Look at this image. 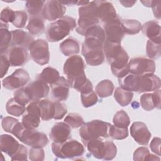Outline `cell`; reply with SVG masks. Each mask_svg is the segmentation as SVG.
Instances as JSON below:
<instances>
[{"mask_svg":"<svg viewBox=\"0 0 161 161\" xmlns=\"http://www.w3.org/2000/svg\"><path fill=\"white\" fill-rule=\"evenodd\" d=\"M130 134L135 141L141 145H147L152 135L147 125L140 121L132 123L130 126Z\"/></svg>","mask_w":161,"mask_h":161,"instance_id":"19","label":"cell"},{"mask_svg":"<svg viewBox=\"0 0 161 161\" xmlns=\"http://www.w3.org/2000/svg\"><path fill=\"white\" fill-rule=\"evenodd\" d=\"M121 19L119 18L113 21L103 25L106 41L111 43H121L125 36V33L121 25Z\"/></svg>","mask_w":161,"mask_h":161,"instance_id":"18","label":"cell"},{"mask_svg":"<svg viewBox=\"0 0 161 161\" xmlns=\"http://www.w3.org/2000/svg\"><path fill=\"white\" fill-rule=\"evenodd\" d=\"M29 80L28 72L23 69H18L11 75L5 77L2 81V84L4 88L13 90L23 87Z\"/></svg>","mask_w":161,"mask_h":161,"instance_id":"13","label":"cell"},{"mask_svg":"<svg viewBox=\"0 0 161 161\" xmlns=\"http://www.w3.org/2000/svg\"><path fill=\"white\" fill-rule=\"evenodd\" d=\"M53 153L60 158H74L80 157L84 153V147L76 140L69 139L63 143H52Z\"/></svg>","mask_w":161,"mask_h":161,"instance_id":"9","label":"cell"},{"mask_svg":"<svg viewBox=\"0 0 161 161\" xmlns=\"http://www.w3.org/2000/svg\"><path fill=\"white\" fill-rule=\"evenodd\" d=\"M25 89L31 102L40 101L47 97L50 91L48 84L39 78L29 83Z\"/></svg>","mask_w":161,"mask_h":161,"instance_id":"17","label":"cell"},{"mask_svg":"<svg viewBox=\"0 0 161 161\" xmlns=\"http://www.w3.org/2000/svg\"><path fill=\"white\" fill-rule=\"evenodd\" d=\"M128 135V128H120L111 125L109 130V136L113 139L123 140L127 138Z\"/></svg>","mask_w":161,"mask_h":161,"instance_id":"40","label":"cell"},{"mask_svg":"<svg viewBox=\"0 0 161 161\" xmlns=\"http://www.w3.org/2000/svg\"><path fill=\"white\" fill-rule=\"evenodd\" d=\"M113 122L114 125L120 128H128L130 123V119L124 110H120L114 114Z\"/></svg>","mask_w":161,"mask_h":161,"instance_id":"38","label":"cell"},{"mask_svg":"<svg viewBox=\"0 0 161 161\" xmlns=\"http://www.w3.org/2000/svg\"><path fill=\"white\" fill-rule=\"evenodd\" d=\"M19 145V142L9 135L3 134L0 136L1 151L11 157L16 152Z\"/></svg>","mask_w":161,"mask_h":161,"instance_id":"26","label":"cell"},{"mask_svg":"<svg viewBox=\"0 0 161 161\" xmlns=\"http://www.w3.org/2000/svg\"><path fill=\"white\" fill-rule=\"evenodd\" d=\"M66 11L65 6L59 1H45L42 12V17L48 21H55L64 16Z\"/></svg>","mask_w":161,"mask_h":161,"instance_id":"15","label":"cell"},{"mask_svg":"<svg viewBox=\"0 0 161 161\" xmlns=\"http://www.w3.org/2000/svg\"><path fill=\"white\" fill-rule=\"evenodd\" d=\"M121 25L125 34L128 35L137 34L142 28L141 23L136 19H123L121 20Z\"/></svg>","mask_w":161,"mask_h":161,"instance_id":"32","label":"cell"},{"mask_svg":"<svg viewBox=\"0 0 161 161\" xmlns=\"http://www.w3.org/2000/svg\"><path fill=\"white\" fill-rule=\"evenodd\" d=\"M150 152L146 147H140L133 153V160L135 161H148Z\"/></svg>","mask_w":161,"mask_h":161,"instance_id":"46","label":"cell"},{"mask_svg":"<svg viewBox=\"0 0 161 161\" xmlns=\"http://www.w3.org/2000/svg\"><path fill=\"white\" fill-rule=\"evenodd\" d=\"M128 65L129 73L136 75L153 74L155 70V62L143 57L131 58Z\"/></svg>","mask_w":161,"mask_h":161,"instance_id":"11","label":"cell"},{"mask_svg":"<svg viewBox=\"0 0 161 161\" xmlns=\"http://www.w3.org/2000/svg\"><path fill=\"white\" fill-rule=\"evenodd\" d=\"M28 19L27 13L24 11H15L12 24L17 28H24Z\"/></svg>","mask_w":161,"mask_h":161,"instance_id":"43","label":"cell"},{"mask_svg":"<svg viewBox=\"0 0 161 161\" xmlns=\"http://www.w3.org/2000/svg\"><path fill=\"white\" fill-rule=\"evenodd\" d=\"M14 98L16 101L23 106H26L31 102L25 87L19 88L14 92Z\"/></svg>","mask_w":161,"mask_h":161,"instance_id":"44","label":"cell"},{"mask_svg":"<svg viewBox=\"0 0 161 161\" xmlns=\"http://www.w3.org/2000/svg\"><path fill=\"white\" fill-rule=\"evenodd\" d=\"M84 36L85 37L91 36L97 38L103 41V42H104L106 39L104 30L99 24L94 25L90 27L89 29H87Z\"/></svg>","mask_w":161,"mask_h":161,"instance_id":"41","label":"cell"},{"mask_svg":"<svg viewBox=\"0 0 161 161\" xmlns=\"http://www.w3.org/2000/svg\"><path fill=\"white\" fill-rule=\"evenodd\" d=\"M104 139L98 138L92 140L86 146L94 157L105 160H113L117 153L116 146L112 141Z\"/></svg>","mask_w":161,"mask_h":161,"instance_id":"8","label":"cell"},{"mask_svg":"<svg viewBox=\"0 0 161 161\" xmlns=\"http://www.w3.org/2000/svg\"><path fill=\"white\" fill-rule=\"evenodd\" d=\"M17 138L25 145L35 148H43L48 143V139L45 133L35 129L26 128L25 126Z\"/></svg>","mask_w":161,"mask_h":161,"instance_id":"10","label":"cell"},{"mask_svg":"<svg viewBox=\"0 0 161 161\" xmlns=\"http://www.w3.org/2000/svg\"><path fill=\"white\" fill-rule=\"evenodd\" d=\"M6 109L8 114L15 116H19L25 112L26 108L25 106L19 103L13 97L8 101L6 105Z\"/></svg>","mask_w":161,"mask_h":161,"instance_id":"36","label":"cell"},{"mask_svg":"<svg viewBox=\"0 0 161 161\" xmlns=\"http://www.w3.org/2000/svg\"><path fill=\"white\" fill-rule=\"evenodd\" d=\"M0 36H1V54L6 53L11 45L12 35L8 30V25L1 22L0 24Z\"/></svg>","mask_w":161,"mask_h":161,"instance_id":"29","label":"cell"},{"mask_svg":"<svg viewBox=\"0 0 161 161\" xmlns=\"http://www.w3.org/2000/svg\"><path fill=\"white\" fill-rule=\"evenodd\" d=\"M45 1H27L25 4L30 17H42V12Z\"/></svg>","mask_w":161,"mask_h":161,"instance_id":"35","label":"cell"},{"mask_svg":"<svg viewBox=\"0 0 161 161\" xmlns=\"http://www.w3.org/2000/svg\"><path fill=\"white\" fill-rule=\"evenodd\" d=\"M160 1H154L152 6L154 16L157 18H160Z\"/></svg>","mask_w":161,"mask_h":161,"instance_id":"53","label":"cell"},{"mask_svg":"<svg viewBox=\"0 0 161 161\" xmlns=\"http://www.w3.org/2000/svg\"><path fill=\"white\" fill-rule=\"evenodd\" d=\"M150 160H160V158L157 157L155 155H153V154L150 153L148 158V161H150Z\"/></svg>","mask_w":161,"mask_h":161,"instance_id":"57","label":"cell"},{"mask_svg":"<svg viewBox=\"0 0 161 161\" xmlns=\"http://www.w3.org/2000/svg\"><path fill=\"white\" fill-rule=\"evenodd\" d=\"M38 104L42 119L48 121L53 119L55 113V101L45 99L40 100Z\"/></svg>","mask_w":161,"mask_h":161,"instance_id":"28","label":"cell"},{"mask_svg":"<svg viewBox=\"0 0 161 161\" xmlns=\"http://www.w3.org/2000/svg\"><path fill=\"white\" fill-rule=\"evenodd\" d=\"M79 19L77 21L76 31L84 36L86 31L90 27L98 25L99 19L96 15V6L95 1H87L79 8Z\"/></svg>","mask_w":161,"mask_h":161,"instance_id":"7","label":"cell"},{"mask_svg":"<svg viewBox=\"0 0 161 161\" xmlns=\"http://www.w3.org/2000/svg\"><path fill=\"white\" fill-rule=\"evenodd\" d=\"M153 1H141V3H142L145 6L151 8V7L152 6V5H153Z\"/></svg>","mask_w":161,"mask_h":161,"instance_id":"56","label":"cell"},{"mask_svg":"<svg viewBox=\"0 0 161 161\" xmlns=\"http://www.w3.org/2000/svg\"><path fill=\"white\" fill-rule=\"evenodd\" d=\"M26 29L31 35L38 36L44 33L45 26L42 17H30Z\"/></svg>","mask_w":161,"mask_h":161,"instance_id":"30","label":"cell"},{"mask_svg":"<svg viewBox=\"0 0 161 161\" xmlns=\"http://www.w3.org/2000/svg\"><path fill=\"white\" fill-rule=\"evenodd\" d=\"M6 53L10 65L12 67L23 65L28 60L29 55L25 48L13 46L9 48Z\"/></svg>","mask_w":161,"mask_h":161,"instance_id":"20","label":"cell"},{"mask_svg":"<svg viewBox=\"0 0 161 161\" xmlns=\"http://www.w3.org/2000/svg\"><path fill=\"white\" fill-rule=\"evenodd\" d=\"M18 122H19L18 119L13 117H11V116L4 117L2 119V122H1L3 129L5 131L11 133L13 130L14 129V128L15 127V126Z\"/></svg>","mask_w":161,"mask_h":161,"instance_id":"45","label":"cell"},{"mask_svg":"<svg viewBox=\"0 0 161 161\" xmlns=\"http://www.w3.org/2000/svg\"><path fill=\"white\" fill-rule=\"evenodd\" d=\"M51 94L53 99L57 101H65L69 97V84L67 80L63 76H60L58 79L50 85Z\"/></svg>","mask_w":161,"mask_h":161,"instance_id":"22","label":"cell"},{"mask_svg":"<svg viewBox=\"0 0 161 161\" xmlns=\"http://www.w3.org/2000/svg\"><path fill=\"white\" fill-rule=\"evenodd\" d=\"M160 142L161 139L160 138L154 137L150 144L151 150L158 156L160 155Z\"/></svg>","mask_w":161,"mask_h":161,"instance_id":"52","label":"cell"},{"mask_svg":"<svg viewBox=\"0 0 161 161\" xmlns=\"http://www.w3.org/2000/svg\"><path fill=\"white\" fill-rule=\"evenodd\" d=\"M62 4L64 5H68V6H73L75 5V4L78 3V1H59Z\"/></svg>","mask_w":161,"mask_h":161,"instance_id":"55","label":"cell"},{"mask_svg":"<svg viewBox=\"0 0 161 161\" xmlns=\"http://www.w3.org/2000/svg\"><path fill=\"white\" fill-rule=\"evenodd\" d=\"M49 136L53 142H65L71 138L70 127L65 122H58L52 128Z\"/></svg>","mask_w":161,"mask_h":161,"instance_id":"21","label":"cell"},{"mask_svg":"<svg viewBox=\"0 0 161 161\" xmlns=\"http://www.w3.org/2000/svg\"><path fill=\"white\" fill-rule=\"evenodd\" d=\"M14 13H15L14 11H13L12 9L8 7L4 8L1 12V15H0L1 22L6 23V24L9 22L12 23L14 19Z\"/></svg>","mask_w":161,"mask_h":161,"instance_id":"49","label":"cell"},{"mask_svg":"<svg viewBox=\"0 0 161 161\" xmlns=\"http://www.w3.org/2000/svg\"><path fill=\"white\" fill-rule=\"evenodd\" d=\"M161 43L148 40L146 46V52L150 59H157L161 55Z\"/></svg>","mask_w":161,"mask_h":161,"instance_id":"37","label":"cell"},{"mask_svg":"<svg viewBox=\"0 0 161 161\" xmlns=\"http://www.w3.org/2000/svg\"><path fill=\"white\" fill-rule=\"evenodd\" d=\"M120 87L138 93L153 92L160 89L161 81L160 78L154 75H136L128 73L121 78L118 79Z\"/></svg>","mask_w":161,"mask_h":161,"instance_id":"2","label":"cell"},{"mask_svg":"<svg viewBox=\"0 0 161 161\" xmlns=\"http://www.w3.org/2000/svg\"><path fill=\"white\" fill-rule=\"evenodd\" d=\"M60 77L58 71L52 67H48L43 69L42 72L38 75V78L42 79L47 84L50 85L55 83Z\"/></svg>","mask_w":161,"mask_h":161,"instance_id":"34","label":"cell"},{"mask_svg":"<svg viewBox=\"0 0 161 161\" xmlns=\"http://www.w3.org/2000/svg\"><path fill=\"white\" fill-rule=\"evenodd\" d=\"M64 122L72 128L81 127L85 123L82 117L78 113H69L64 119Z\"/></svg>","mask_w":161,"mask_h":161,"instance_id":"39","label":"cell"},{"mask_svg":"<svg viewBox=\"0 0 161 161\" xmlns=\"http://www.w3.org/2000/svg\"><path fill=\"white\" fill-rule=\"evenodd\" d=\"M160 90L158 89L152 93H145L140 97L142 108L145 111H151L154 108L160 109L161 105Z\"/></svg>","mask_w":161,"mask_h":161,"instance_id":"23","label":"cell"},{"mask_svg":"<svg viewBox=\"0 0 161 161\" xmlns=\"http://www.w3.org/2000/svg\"><path fill=\"white\" fill-rule=\"evenodd\" d=\"M103 52L108 62L111 65L113 74L119 78H121L129 73L128 60L129 56L121 43H111L104 41L103 44Z\"/></svg>","mask_w":161,"mask_h":161,"instance_id":"1","label":"cell"},{"mask_svg":"<svg viewBox=\"0 0 161 161\" xmlns=\"http://www.w3.org/2000/svg\"><path fill=\"white\" fill-rule=\"evenodd\" d=\"M55 113L53 119H61L67 113V109L66 105L61 103L60 101H55Z\"/></svg>","mask_w":161,"mask_h":161,"instance_id":"48","label":"cell"},{"mask_svg":"<svg viewBox=\"0 0 161 161\" xmlns=\"http://www.w3.org/2000/svg\"><path fill=\"white\" fill-rule=\"evenodd\" d=\"M59 48L65 56L70 57L77 54L80 51L79 43L73 37H69L64 40L60 44Z\"/></svg>","mask_w":161,"mask_h":161,"instance_id":"27","label":"cell"},{"mask_svg":"<svg viewBox=\"0 0 161 161\" xmlns=\"http://www.w3.org/2000/svg\"><path fill=\"white\" fill-rule=\"evenodd\" d=\"M104 42L99 38L86 36L82 45V54L86 63L91 66L102 64L105 56L103 52Z\"/></svg>","mask_w":161,"mask_h":161,"instance_id":"4","label":"cell"},{"mask_svg":"<svg viewBox=\"0 0 161 161\" xmlns=\"http://www.w3.org/2000/svg\"><path fill=\"white\" fill-rule=\"evenodd\" d=\"M136 1H119V3L123 4V6L125 7H131L133 6L135 3H136Z\"/></svg>","mask_w":161,"mask_h":161,"instance_id":"54","label":"cell"},{"mask_svg":"<svg viewBox=\"0 0 161 161\" xmlns=\"http://www.w3.org/2000/svg\"><path fill=\"white\" fill-rule=\"evenodd\" d=\"M28 159V148L20 145L16 152L11 157V160H26Z\"/></svg>","mask_w":161,"mask_h":161,"instance_id":"50","label":"cell"},{"mask_svg":"<svg viewBox=\"0 0 161 161\" xmlns=\"http://www.w3.org/2000/svg\"><path fill=\"white\" fill-rule=\"evenodd\" d=\"M12 35L11 46H18L28 49L31 44L35 41L30 33L22 30H14L11 31Z\"/></svg>","mask_w":161,"mask_h":161,"instance_id":"24","label":"cell"},{"mask_svg":"<svg viewBox=\"0 0 161 161\" xmlns=\"http://www.w3.org/2000/svg\"><path fill=\"white\" fill-rule=\"evenodd\" d=\"M141 30L150 40L157 43H161L160 26L155 20H151L142 25Z\"/></svg>","mask_w":161,"mask_h":161,"instance_id":"25","label":"cell"},{"mask_svg":"<svg viewBox=\"0 0 161 161\" xmlns=\"http://www.w3.org/2000/svg\"><path fill=\"white\" fill-rule=\"evenodd\" d=\"M76 26L77 23L74 18L64 16L48 25L46 31L47 38L50 42L62 40Z\"/></svg>","mask_w":161,"mask_h":161,"instance_id":"5","label":"cell"},{"mask_svg":"<svg viewBox=\"0 0 161 161\" xmlns=\"http://www.w3.org/2000/svg\"><path fill=\"white\" fill-rule=\"evenodd\" d=\"M31 58L36 64L43 65L47 64L50 60L48 44L43 39L35 40L29 47Z\"/></svg>","mask_w":161,"mask_h":161,"instance_id":"12","label":"cell"},{"mask_svg":"<svg viewBox=\"0 0 161 161\" xmlns=\"http://www.w3.org/2000/svg\"><path fill=\"white\" fill-rule=\"evenodd\" d=\"M114 84L111 80L104 79L97 84L95 91L101 98H104L111 96L114 91Z\"/></svg>","mask_w":161,"mask_h":161,"instance_id":"31","label":"cell"},{"mask_svg":"<svg viewBox=\"0 0 161 161\" xmlns=\"http://www.w3.org/2000/svg\"><path fill=\"white\" fill-rule=\"evenodd\" d=\"M45 158V153L42 148L31 147L29 150V159L32 161H42Z\"/></svg>","mask_w":161,"mask_h":161,"instance_id":"47","label":"cell"},{"mask_svg":"<svg viewBox=\"0 0 161 161\" xmlns=\"http://www.w3.org/2000/svg\"><path fill=\"white\" fill-rule=\"evenodd\" d=\"M9 66L10 64L6 54H1V78L6 74Z\"/></svg>","mask_w":161,"mask_h":161,"instance_id":"51","label":"cell"},{"mask_svg":"<svg viewBox=\"0 0 161 161\" xmlns=\"http://www.w3.org/2000/svg\"><path fill=\"white\" fill-rule=\"evenodd\" d=\"M81 102L84 108H89L96 104L98 101L97 96L94 91L85 94H80Z\"/></svg>","mask_w":161,"mask_h":161,"instance_id":"42","label":"cell"},{"mask_svg":"<svg viewBox=\"0 0 161 161\" xmlns=\"http://www.w3.org/2000/svg\"><path fill=\"white\" fill-rule=\"evenodd\" d=\"M110 126V123L99 119L92 120L84 123L79 130V135L83 144L86 146L92 140L109 137Z\"/></svg>","mask_w":161,"mask_h":161,"instance_id":"6","label":"cell"},{"mask_svg":"<svg viewBox=\"0 0 161 161\" xmlns=\"http://www.w3.org/2000/svg\"><path fill=\"white\" fill-rule=\"evenodd\" d=\"M85 64L79 55H72L67 59L64 65V73L67 78L69 86L79 92L88 79L85 72Z\"/></svg>","mask_w":161,"mask_h":161,"instance_id":"3","label":"cell"},{"mask_svg":"<svg viewBox=\"0 0 161 161\" xmlns=\"http://www.w3.org/2000/svg\"><path fill=\"white\" fill-rule=\"evenodd\" d=\"M133 97V93L131 91L125 90L120 87H117L114 91V97L121 106H128L131 103Z\"/></svg>","mask_w":161,"mask_h":161,"instance_id":"33","label":"cell"},{"mask_svg":"<svg viewBox=\"0 0 161 161\" xmlns=\"http://www.w3.org/2000/svg\"><path fill=\"white\" fill-rule=\"evenodd\" d=\"M39 101H31L26 108V114L22 118V124L28 129H36L40 123V110Z\"/></svg>","mask_w":161,"mask_h":161,"instance_id":"14","label":"cell"},{"mask_svg":"<svg viewBox=\"0 0 161 161\" xmlns=\"http://www.w3.org/2000/svg\"><path fill=\"white\" fill-rule=\"evenodd\" d=\"M95 2L97 17L103 25L113 21L119 18L111 3L107 1H95Z\"/></svg>","mask_w":161,"mask_h":161,"instance_id":"16","label":"cell"}]
</instances>
